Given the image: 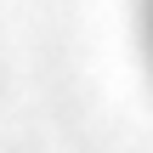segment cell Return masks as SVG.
I'll list each match as a JSON object with an SVG mask.
<instances>
[{"instance_id":"1","label":"cell","mask_w":153,"mask_h":153,"mask_svg":"<svg viewBox=\"0 0 153 153\" xmlns=\"http://www.w3.org/2000/svg\"><path fill=\"white\" fill-rule=\"evenodd\" d=\"M148 45H153V0H148Z\"/></svg>"}]
</instances>
